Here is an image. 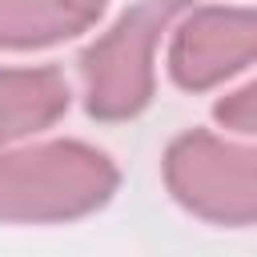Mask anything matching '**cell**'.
Returning <instances> with one entry per match:
<instances>
[{"mask_svg": "<svg viewBox=\"0 0 257 257\" xmlns=\"http://www.w3.org/2000/svg\"><path fill=\"white\" fill-rule=\"evenodd\" d=\"M257 60V8H201L169 48V72L181 88H213Z\"/></svg>", "mask_w": 257, "mask_h": 257, "instance_id": "277c9868", "label": "cell"}, {"mask_svg": "<svg viewBox=\"0 0 257 257\" xmlns=\"http://www.w3.org/2000/svg\"><path fill=\"white\" fill-rule=\"evenodd\" d=\"M68 108V84L52 68H0V149L48 128Z\"/></svg>", "mask_w": 257, "mask_h": 257, "instance_id": "5b68a950", "label": "cell"}, {"mask_svg": "<svg viewBox=\"0 0 257 257\" xmlns=\"http://www.w3.org/2000/svg\"><path fill=\"white\" fill-rule=\"evenodd\" d=\"M217 120L233 133H245V137H257V80L245 84L241 92H229L221 104H217Z\"/></svg>", "mask_w": 257, "mask_h": 257, "instance_id": "52a82bcc", "label": "cell"}, {"mask_svg": "<svg viewBox=\"0 0 257 257\" xmlns=\"http://www.w3.org/2000/svg\"><path fill=\"white\" fill-rule=\"evenodd\" d=\"M185 8V0H141L120 16L112 32H104L84 52V96L88 112L100 120L133 116L153 96V52L161 44V32L173 24V16Z\"/></svg>", "mask_w": 257, "mask_h": 257, "instance_id": "7a4b0ae2", "label": "cell"}, {"mask_svg": "<svg viewBox=\"0 0 257 257\" xmlns=\"http://www.w3.org/2000/svg\"><path fill=\"white\" fill-rule=\"evenodd\" d=\"M169 193L205 221L257 225V149L213 133H185L165 153Z\"/></svg>", "mask_w": 257, "mask_h": 257, "instance_id": "3957f363", "label": "cell"}, {"mask_svg": "<svg viewBox=\"0 0 257 257\" xmlns=\"http://www.w3.org/2000/svg\"><path fill=\"white\" fill-rule=\"evenodd\" d=\"M112 189V161L76 141L0 153V221H72L100 209Z\"/></svg>", "mask_w": 257, "mask_h": 257, "instance_id": "6da1fadb", "label": "cell"}, {"mask_svg": "<svg viewBox=\"0 0 257 257\" xmlns=\"http://www.w3.org/2000/svg\"><path fill=\"white\" fill-rule=\"evenodd\" d=\"M104 0H0V48H40L84 32Z\"/></svg>", "mask_w": 257, "mask_h": 257, "instance_id": "8992f818", "label": "cell"}]
</instances>
